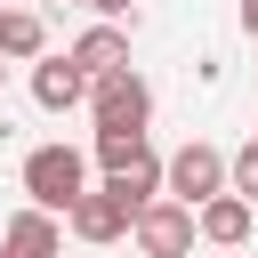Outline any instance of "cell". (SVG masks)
<instances>
[{"mask_svg":"<svg viewBox=\"0 0 258 258\" xmlns=\"http://www.w3.org/2000/svg\"><path fill=\"white\" fill-rule=\"evenodd\" d=\"M0 81H8V64H0Z\"/></svg>","mask_w":258,"mask_h":258,"instance_id":"e0dca14e","label":"cell"},{"mask_svg":"<svg viewBox=\"0 0 258 258\" xmlns=\"http://www.w3.org/2000/svg\"><path fill=\"white\" fill-rule=\"evenodd\" d=\"M161 194H177L185 210H194V202H210V194H226V153H218V145H202V137H194V145H177V153L161 161Z\"/></svg>","mask_w":258,"mask_h":258,"instance_id":"7a4b0ae2","label":"cell"},{"mask_svg":"<svg viewBox=\"0 0 258 258\" xmlns=\"http://www.w3.org/2000/svg\"><path fill=\"white\" fill-rule=\"evenodd\" d=\"M64 226H73L81 242H121V234H129V202H121L113 185H81L73 210H64Z\"/></svg>","mask_w":258,"mask_h":258,"instance_id":"5b68a950","label":"cell"},{"mask_svg":"<svg viewBox=\"0 0 258 258\" xmlns=\"http://www.w3.org/2000/svg\"><path fill=\"white\" fill-rule=\"evenodd\" d=\"M129 234H137L145 258H185V250H194V210H185L177 194H153V202L129 218Z\"/></svg>","mask_w":258,"mask_h":258,"instance_id":"3957f363","label":"cell"},{"mask_svg":"<svg viewBox=\"0 0 258 258\" xmlns=\"http://www.w3.org/2000/svg\"><path fill=\"white\" fill-rule=\"evenodd\" d=\"M81 185H89V153H81V145H32V153H24V194H32L40 210L64 218Z\"/></svg>","mask_w":258,"mask_h":258,"instance_id":"6da1fadb","label":"cell"},{"mask_svg":"<svg viewBox=\"0 0 258 258\" xmlns=\"http://www.w3.org/2000/svg\"><path fill=\"white\" fill-rule=\"evenodd\" d=\"M48 48V24H40V8H24V0H0V56H40Z\"/></svg>","mask_w":258,"mask_h":258,"instance_id":"8fae6325","label":"cell"},{"mask_svg":"<svg viewBox=\"0 0 258 258\" xmlns=\"http://www.w3.org/2000/svg\"><path fill=\"white\" fill-rule=\"evenodd\" d=\"M0 258H16V250H0Z\"/></svg>","mask_w":258,"mask_h":258,"instance_id":"2e32d148","label":"cell"},{"mask_svg":"<svg viewBox=\"0 0 258 258\" xmlns=\"http://www.w3.org/2000/svg\"><path fill=\"white\" fill-rule=\"evenodd\" d=\"M226 185H234L242 202H258V137H250V145H242V153L226 161Z\"/></svg>","mask_w":258,"mask_h":258,"instance_id":"4fadbf2b","label":"cell"},{"mask_svg":"<svg viewBox=\"0 0 258 258\" xmlns=\"http://www.w3.org/2000/svg\"><path fill=\"white\" fill-rule=\"evenodd\" d=\"M0 250H16V258H56L64 250V234H56V210H16L8 226H0Z\"/></svg>","mask_w":258,"mask_h":258,"instance_id":"9c48e42d","label":"cell"},{"mask_svg":"<svg viewBox=\"0 0 258 258\" xmlns=\"http://www.w3.org/2000/svg\"><path fill=\"white\" fill-rule=\"evenodd\" d=\"M64 56H73V64L89 73V81H105V73H121V64H129V32H121V24L105 16V24H89V32H81V40L64 48Z\"/></svg>","mask_w":258,"mask_h":258,"instance_id":"ba28073f","label":"cell"},{"mask_svg":"<svg viewBox=\"0 0 258 258\" xmlns=\"http://www.w3.org/2000/svg\"><path fill=\"white\" fill-rule=\"evenodd\" d=\"M105 185H113V194L129 202V218H137V210L161 194V153H153V145H145V153H129L121 169H105Z\"/></svg>","mask_w":258,"mask_h":258,"instance_id":"30bf717a","label":"cell"},{"mask_svg":"<svg viewBox=\"0 0 258 258\" xmlns=\"http://www.w3.org/2000/svg\"><path fill=\"white\" fill-rule=\"evenodd\" d=\"M250 218H258V202H242L234 185L210 194V202H194V234H202L210 250H242V242H250Z\"/></svg>","mask_w":258,"mask_h":258,"instance_id":"8992f818","label":"cell"},{"mask_svg":"<svg viewBox=\"0 0 258 258\" xmlns=\"http://www.w3.org/2000/svg\"><path fill=\"white\" fill-rule=\"evenodd\" d=\"M242 32H250V40H258V0H242Z\"/></svg>","mask_w":258,"mask_h":258,"instance_id":"9a60e30c","label":"cell"},{"mask_svg":"<svg viewBox=\"0 0 258 258\" xmlns=\"http://www.w3.org/2000/svg\"><path fill=\"white\" fill-rule=\"evenodd\" d=\"M97 16H137V0H89Z\"/></svg>","mask_w":258,"mask_h":258,"instance_id":"5bb4252c","label":"cell"},{"mask_svg":"<svg viewBox=\"0 0 258 258\" xmlns=\"http://www.w3.org/2000/svg\"><path fill=\"white\" fill-rule=\"evenodd\" d=\"M32 105L40 113H73V105H89V73L73 64V56H32Z\"/></svg>","mask_w":258,"mask_h":258,"instance_id":"52a82bcc","label":"cell"},{"mask_svg":"<svg viewBox=\"0 0 258 258\" xmlns=\"http://www.w3.org/2000/svg\"><path fill=\"white\" fill-rule=\"evenodd\" d=\"M129 153H145V129H97V169H121Z\"/></svg>","mask_w":258,"mask_h":258,"instance_id":"7c38bea8","label":"cell"},{"mask_svg":"<svg viewBox=\"0 0 258 258\" xmlns=\"http://www.w3.org/2000/svg\"><path fill=\"white\" fill-rule=\"evenodd\" d=\"M89 113H97V129H145V121H153V89L121 64V73L89 81Z\"/></svg>","mask_w":258,"mask_h":258,"instance_id":"277c9868","label":"cell"},{"mask_svg":"<svg viewBox=\"0 0 258 258\" xmlns=\"http://www.w3.org/2000/svg\"><path fill=\"white\" fill-rule=\"evenodd\" d=\"M73 8H89V0H73Z\"/></svg>","mask_w":258,"mask_h":258,"instance_id":"ac0fdd59","label":"cell"}]
</instances>
